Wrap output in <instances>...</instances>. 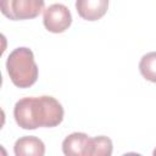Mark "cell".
Here are the masks:
<instances>
[{
    "instance_id": "obj_1",
    "label": "cell",
    "mask_w": 156,
    "mask_h": 156,
    "mask_svg": "<svg viewBox=\"0 0 156 156\" xmlns=\"http://www.w3.org/2000/svg\"><path fill=\"white\" fill-rule=\"evenodd\" d=\"M13 117L16 123L23 129L52 128L62 122L63 107L52 96H29L20 99L16 102Z\"/></svg>"
},
{
    "instance_id": "obj_2",
    "label": "cell",
    "mask_w": 156,
    "mask_h": 156,
    "mask_svg": "<svg viewBox=\"0 0 156 156\" xmlns=\"http://www.w3.org/2000/svg\"><path fill=\"white\" fill-rule=\"evenodd\" d=\"M6 69L11 82L18 88H29L38 79V66L28 48L15 49L7 57Z\"/></svg>"
},
{
    "instance_id": "obj_3",
    "label": "cell",
    "mask_w": 156,
    "mask_h": 156,
    "mask_svg": "<svg viewBox=\"0 0 156 156\" xmlns=\"http://www.w3.org/2000/svg\"><path fill=\"white\" fill-rule=\"evenodd\" d=\"M1 12L12 21L32 20L44 10V0H0Z\"/></svg>"
},
{
    "instance_id": "obj_4",
    "label": "cell",
    "mask_w": 156,
    "mask_h": 156,
    "mask_svg": "<svg viewBox=\"0 0 156 156\" xmlns=\"http://www.w3.org/2000/svg\"><path fill=\"white\" fill-rule=\"evenodd\" d=\"M43 22L51 33H63L72 23V15L63 4H52L44 10Z\"/></svg>"
},
{
    "instance_id": "obj_5",
    "label": "cell",
    "mask_w": 156,
    "mask_h": 156,
    "mask_svg": "<svg viewBox=\"0 0 156 156\" xmlns=\"http://www.w3.org/2000/svg\"><path fill=\"white\" fill-rule=\"evenodd\" d=\"M66 156H91V138L85 133H72L62 141Z\"/></svg>"
},
{
    "instance_id": "obj_6",
    "label": "cell",
    "mask_w": 156,
    "mask_h": 156,
    "mask_svg": "<svg viewBox=\"0 0 156 156\" xmlns=\"http://www.w3.org/2000/svg\"><path fill=\"white\" fill-rule=\"evenodd\" d=\"M108 9V0H76L78 15L87 21H98L105 16Z\"/></svg>"
},
{
    "instance_id": "obj_7",
    "label": "cell",
    "mask_w": 156,
    "mask_h": 156,
    "mask_svg": "<svg viewBox=\"0 0 156 156\" xmlns=\"http://www.w3.org/2000/svg\"><path fill=\"white\" fill-rule=\"evenodd\" d=\"M13 152L16 156H43L45 154V145L39 138L26 135L16 140Z\"/></svg>"
},
{
    "instance_id": "obj_8",
    "label": "cell",
    "mask_w": 156,
    "mask_h": 156,
    "mask_svg": "<svg viewBox=\"0 0 156 156\" xmlns=\"http://www.w3.org/2000/svg\"><path fill=\"white\" fill-rule=\"evenodd\" d=\"M141 76L152 83H156V51L145 54L139 62Z\"/></svg>"
},
{
    "instance_id": "obj_9",
    "label": "cell",
    "mask_w": 156,
    "mask_h": 156,
    "mask_svg": "<svg viewBox=\"0 0 156 156\" xmlns=\"http://www.w3.org/2000/svg\"><path fill=\"white\" fill-rule=\"evenodd\" d=\"M112 140L105 135L91 138V156H110L112 154Z\"/></svg>"
},
{
    "instance_id": "obj_10",
    "label": "cell",
    "mask_w": 156,
    "mask_h": 156,
    "mask_svg": "<svg viewBox=\"0 0 156 156\" xmlns=\"http://www.w3.org/2000/svg\"><path fill=\"white\" fill-rule=\"evenodd\" d=\"M152 154H154V155H155V156H156V149H155V150H154V152H152Z\"/></svg>"
}]
</instances>
